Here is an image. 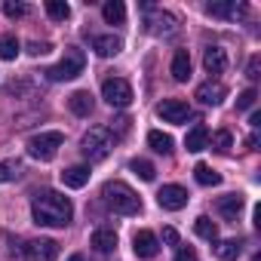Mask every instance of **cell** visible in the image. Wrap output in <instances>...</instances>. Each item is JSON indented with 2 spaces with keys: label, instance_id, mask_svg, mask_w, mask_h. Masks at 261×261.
I'll list each match as a JSON object with an SVG mask.
<instances>
[{
  "label": "cell",
  "instance_id": "obj_1",
  "mask_svg": "<svg viewBox=\"0 0 261 261\" xmlns=\"http://www.w3.org/2000/svg\"><path fill=\"white\" fill-rule=\"evenodd\" d=\"M31 218L40 227H65L74 218V206L59 191H40L31 200Z\"/></svg>",
  "mask_w": 261,
  "mask_h": 261
},
{
  "label": "cell",
  "instance_id": "obj_2",
  "mask_svg": "<svg viewBox=\"0 0 261 261\" xmlns=\"http://www.w3.org/2000/svg\"><path fill=\"white\" fill-rule=\"evenodd\" d=\"M101 197H105V203H108L117 215H139V212H142L139 194L129 188L126 181H108V185L101 188Z\"/></svg>",
  "mask_w": 261,
  "mask_h": 261
},
{
  "label": "cell",
  "instance_id": "obj_3",
  "mask_svg": "<svg viewBox=\"0 0 261 261\" xmlns=\"http://www.w3.org/2000/svg\"><path fill=\"white\" fill-rule=\"evenodd\" d=\"M83 68H86V53L77 49V46H68L65 56H62V62L53 65V68L46 71V77H49L53 83H62V80H74V77H80Z\"/></svg>",
  "mask_w": 261,
  "mask_h": 261
},
{
  "label": "cell",
  "instance_id": "obj_4",
  "mask_svg": "<svg viewBox=\"0 0 261 261\" xmlns=\"http://www.w3.org/2000/svg\"><path fill=\"white\" fill-rule=\"evenodd\" d=\"M111 148H114V136H111V129H105V126H92L89 133L83 136V157L89 160V163H98V160H105L108 154H111Z\"/></svg>",
  "mask_w": 261,
  "mask_h": 261
},
{
  "label": "cell",
  "instance_id": "obj_5",
  "mask_svg": "<svg viewBox=\"0 0 261 261\" xmlns=\"http://www.w3.org/2000/svg\"><path fill=\"white\" fill-rule=\"evenodd\" d=\"M62 145H65V136H62V133H40V136H31V139H28V154H31L34 160L46 163V160H53V157L59 154Z\"/></svg>",
  "mask_w": 261,
  "mask_h": 261
},
{
  "label": "cell",
  "instance_id": "obj_6",
  "mask_svg": "<svg viewBox=\"0 0 261 261\" xmlns=\"http://www.w3.org/2000/svg\"><path fill=\"white\" fill-rule=\"evenodd\" d=\"M101 98L111 108H129L133 105V86H129L123 77H111L101 83Z\"/></svg>",
  "mask_w": 261,
  "mask_h": 261
},
{
  "label": "cell",
  "instance_id": "obj_7",
  "mask_svg": "<svg viewBox=\"0 0 261 261\" xmlns=\"http://www.w3.org/2000/svg\"><path fill=\"white\" fill-rule=\"evenodd\" d=\"M157 117H160L163 123H185V120L191 117V108H188V101H181V98H163V101L157 105Z\"/></svg>",
  "mask_w": 261,
  "mask_h": 261
},
{
  "label": "cell",
  "instance_id": "obj_8",
  "mask_svg": "<svg viewBox=\"0 0 261 261\" xmlns=\"http://www.w3.org/2000/svg\"><path fill=\"white\" fill-rule=\"evenodd\" d=\"M157 203L163 209H169V212H178V209L188 206V191L181 185H163L160 194H157Z\"/></svg>",
  "mask_w": 261,
  "mask_h": 261
},
{
  "label": "cell",
  "instance_id": "obj_9",
  "mask_svg": "<svg viewBox=\"0 0 261 261\" xmlns=\"http://www.w3.org/2000/svg\"><path fill=\"white\" fill-rule=\"evenodd\" d=\"M145 25H148L151 34H175V31H178L175 16H172V13H163V10H151L148 19H145Z\"/></svg>",
  "mask_w": 261,
  "mask_h": 261
},
{
  "label": "cell",
  "instance_id": "obj_10",
  "mask_svg": "<svg viewBox=\"0 0 261 261\" xmlns=\"http://www.w3.org/2000/svg\"><path fill=\"white\" fill-rule=\"evenodd\" d=\"M25 255L31 261H56L59 258V243L56 240H31Z\"/></svg>",
  "mask_w": 261,
  "mask_h": 261
},
{
  "label": "cell",
  "instance_id": "obj_11",
  "mask_svg": "<svg viewBox=\"0 0 261 261\" xmlns=\"http://www.w3.org/2000/svg\"><path fill=\"white\" fill-rule=\"evenodd\" d=\"M206 13L215 16V19H237V16H246L249 7L246 4H237V0H218V4H209L206 7Z\"/></svg>",
  "mask_w": 261,
  "mask_h": 261
},
{
  "label": "cell",
  "instance_id": "obj_12",
  "mask_svg": "<svg viewBox=\"0 0 261 261\" xmlns=\"http://www.w3.org/2000/svg\"><path fill=\"white\" fill-rule=\"evenodd\" d=\"M197 98H200L203 105H221V101L227 98V86H224V83H218V80L200 83V86H197Z\"/></svg>",
  "mask_w": 261,
  "mask_h": 261
},
{
  "label": "cell",
  "instance_id": "obj_13",
  "mask_svg": "<svg viewBox=\"0 0 261 261\" xmlns=\"http://www.w3.org/2000/svg\"><path fill=\"white\" fill-rule=\"evenodd\" d=\"M133 249H136L139 258H154V255L160 252V243H157V237H154L151 230H139V233L133 237Z\"/></svg>",
  "mask_w": 261,
  "mask_h": 261
},
{
  "label": "cell",
  "instance_id": "obj_14",
  "mask_svg": "<svg viewBox=\"0 0 261 261\" xmlns=\"http://www.w3.org/2000/svg\"><path fill=\"white\" fill-rule=\"evenodd\" d=\"M92 49H95V56L111 59V56H117L123 49V40L114 37V34H98V37H92Z\"/></svg>",
  "mask_w": 261,
  "mask_h": 261
},
{
  "label": "cell",
  "instance_id": "obj_15",
  "mask_svg": "<svg viewBox=\"0 0 261 261\" xmlns=\"http://www.w3.org/2000/svg\"><path fill=\"white\" fill-rule=\"evenodd\" d=\"M62 185H65V188H74V191L86 188V185H89V166H68V169L62 172Z\"/></svg>",
  "mask_w": 261,
  "mask_h": 261
},
{
  "label": "cell",
  "instance_id": "obj_16",
  "mask_svg": "<svg viewBox=\"0 0 261 261\" xmlns=\"http://www.w3.org/2000/svg\"><path fill=\"white\" fill-rule=\"evenodd\" d=\"M206 145H209V129H206L203 123H197V126L191 129V133L185 136V148H188L191 154H200Z\"/></svg>",
  "mask_w": 261,
  "mask_h": 261
},
{
  "label": "cell",
  "instance_id": "obj_17",
  "mask_svg": "<svg viewBox=\"0 0 261 261\" xmlns=\"http://www.w3.org/2000/svg\"><path fill=\"white\" fill-rule=\"evenodd\" d=\"M203 65H206L209 74H221V71L227 68V53H224L221 46H209L206 56H203Z\"/></svg>",
  "mask_w": 261,
  "mask_h": 261
},
{
  "label": "cell",
  "instance_id": "obj_18",
  "mask_svg": "<svg viewBox=\"0 0 261 261\" xmlns=\"http://www.w3.org/2000/svg\"><path fill=\"white\" fill-rule=\"evenodd\" d=\"M68 108H71V114H77V117H89V114H92V95H89L86 89H77V92H71Z\"/></svg>",
  "mask_w": 261,
  "mask_h": 261
},
{
  "label": "cell",
  "instance_id": "obj_19",
  "mask_svg": "<svg viewBox=\"0 0 261 261\" xmlns=\"http://www.w3.org/2000/svg\"><path fill=\"white\" fill-rule=\"evenodd\" d=\"M243 206H246L243 194H227V197L218 200V212H221L224 218H230V221H237V215L243 212Z\"/></svg>",
  "mask_w": 261,
  "mask_h": 261
},
{
  "label": "cell",
  "instance_id": "obj_20",
  "mask_svg": "<svg viewBox=\"0 0 261 261\" xmlns=\"http://www.w3.org/2000/svg\"><path fill=\"white\" fill-rule=\"evenodd\" d=\"M172 77H175L178 83H185V80L191 77V56H188V49H178V53L172 56Z\"/></svg>",
  "mask_w": 261,
  "mask_h": 261
},
{
  "label": "cell",
  "instance_id": "obj_21",
  "mask_svg": "<svg viewBox=\"0 0 261 261\" xmlns=\"http://www.w3.org/2000/svg\"><path fill=\"white\" fill-rule=\"evenodd\" d=\"M92 246L98 252H114L117 249V233L111 227H98V230H92Z\"/></svg>",
  "mask_w": 261,
  "mask_h": 261
},
{
  "label": "cell",
  "instance_id": "obj_22",
  "mask_svg": "<svg viewBox=\"0 0 261 261\" xmlns=\"http://www.w3.org/2000/svg\"><path fill=\"white\" fill-rule=\"evenodd\" d=\"M215 255H218V261H237L243 255V243L240 240H221V243H215Z\"/></svg>",
  "mask_w": 261,
  "mask_h": 261
},
{
  "label": "cell",
  "instance_id": "obj_23",
  "mask_svg": "<svg viewBox=\"0 0 261 261\" xmlns=\"http://www.w3.org/2000/svg\"><path fill=\"white\" fill-rule=\"evenodd\" d=\"M101 16L108 25H123L126 22V7L120 4V0H108V4L101 7Z\"/></svg>",
  "mask_w": 261,
  "mask_h": 261
},
{
  "label": "cell",
  "instance_id": "obj_24",
  "mask_svg": "<svg viewBox=\"0 0 261 261\" xmlns=\"http://www.w3.org/2000/svg\"><path fill=\"white\" fill-rule=\"evenodd\" d=\"M194 230H197V237H203V240H209V243H218V224H215L209 215H200V218L194 221Z\"/></svg>",
  "mask_w": 261,
  "mask_h": 261
},
{
  "label": "cell",
  "instance_id": "obj_25",
  "mask_svg": "<svg viewBox=\"0 0 261 261\" xmlns=\"http://www.w3.org/2000/svg\"><path fill=\"white\" fill-rule=\"evenodd\" d=\"M194 178H197L203 188H215V185H221V175H218L212 166H206V163H197V166H194Z\"/></svg>",
  "mask_w": 261,
  "mask_h": 261
},
{
  "label": "cell",
  "instance_id": "obj_26",
  "mask_svg": "<svg viewBox=\"0 0 261 261\" xmlns=\"http://www.w3.org/2000/svg\"><path fill=\"white\" fill-rule=\"evenodd\" d=\"M148 145L157 151V154H172V136L160 133V129H154V133H148Z\"/></svg>",
  "mask_w": 261,
  "mask_h": 261
},
{
  "label": "cell",
  "instance_id": "obj_27",
  "mask_svg": "<svg viewBox=\"0 0 261 261\" xmlns=\"http://www.w3.org/2000/svg\"><path fill=\"white\" fill-rule=\"evenodd\" d=\"M19 56V40H16V34H4L0 37V59L4 62H13Z\"/></svg>",
  "mask_w": 261,
  "mask_h": 261
},
{
  "label": "cell",
  "instance_id": "obj_28",
  "mask_svg": "<svg viewBox=\"0 0 261 261\" xmlns=\"http://www.w3.org/2000/svg\"><path fill=\"white\" fill-rule=\"evenodd\" d=\"M129 169H133V172H136L142 181H154V178H157V169H154V163H148V160H139V157H136L133 163H129Z\"/></svg>",
  "mask_w": 261,
  "mask_h": 261
},
{
  "label": "cell",
  "instance_id": "obj_29",
  "mask_svg": "<svg viewBox=\"0 0 261 261\" xmlns=\"http://www.w3.org/2000/svg\"><path fill=\"white\" fill-rule=\"evenodd\" d=\"M46 16L56 19V22H65L71 16V7L65 4V0H46Z\"/></svg>",
  "mask_w": 261,
  "mask_h": 261
},
{
  "label": "cell",
  "instance_id": "obj_30",
  "mask_svg": "<svg viewBox=\"0 0 261 261\" xmlns=\"http://www.w3.org/2000/svg\"><path fill=\"white\" fill-rule=\"evenodd\" d=\"M212 148H215L218 154H227V151L233 148V136L227 133V129H218V133L212 136Z\"/></svg>",
  "mask_w": 261,
  "mask_h": 261
},
{
  "label": "cell",
  "instance_id": "obj_31",
  "mask_svg": "<svg viewBox=\"0 0 261 261\" xmlns=\"http://www.w3.org/2000/svg\"><path fill=\"white\" fill-rule=\"evenodd\" d=\"M19 172H22V163L19 160H4V163H0V185L19 178Z\"/></svg>",
  "mask_w": 261,
  "mask_h": 261
},
{
  "label": "cell",
  "instance_id": "obj_32",
  "mask_svg": "<svg viewBox=\"0 0 261 261\" xmlns=\"http://www.w3.org/2000/svg\"><path fill=\"white\" fill-rule=\"evenodd\" d=\"M4 13H7L10 19H25V16L31 13V7H28V4H16V0H7V4H4Z\"/></svg>",
  "mask_w": 261,
  "mask_h": 261
},
{
  "label": "cell",
  "instance_id": "obj_33",
  "mask_svg": "<svg viewBox=\"0 0 261 261\" xmlns=\"http://www.w3.org/2000/svg\"><path fill=\"white\" fill-rule=\"evenodd\" d=\"M255 98H258V92H255V89H246V92L237 95V108H240V111H249V108L255 105Z\"/></svg>",
  "mask_w": 261,
  "mask_h": 261
},
{
  "label": "cell",
  "instance_id": "obj_34",
  "mask_svg": "<svg viewBox=\"0 0 261 261\" xmlns=\"http://www.w3.org/2000/svg\"><path fill=\"white\" fill-rule=\"evenodd\" d=\"M175 261H197V249L194 246H181L178 255H175Z\"/></svg>",
  "mask_w": 261,
  "mask_h": 261
},
{
  "label": "cell",
  "instance_id": "obj_35",
  "mask_svg": "<svg viewBox=\"0 0 261 261\" xmlns=\"http://www.w3.org/2000/svg\"><path fill=\"white\" fill-rule=\"evenodd\" d=\"M246 77H249V80H258V77H261V74H258V56H252V59H249V68H246Z\"/></svg>",
  "mask_w": 261,
  "mask_h": 261
},
{
  "label": "cell",
  "instance_id": "obj_36",
  "mask_svg": "<svg viewBox=\"0 0 261 261\" xmlns=\"http://www.w3.org/2000/svg\"><path fill=\"white\" fill-rule=\"evenodd\" d=\"M163 243L175 246V243H178V230H175V227H163Z\"/></svg>",
  "mask_w": 261,
  "mask_h": 261
},
{
  "label": "cell",
  "instance_id": "obj_37",
  "mask_svg": "<svg viewBox=\"0 0 261 261\" xmlns=\"http://www.w3.org/2000/svg\"><path fill=\"white\" fill-rule=\"evenodd\" d=\"M114 126H117V136H126L129 133V117H117Z\"/></svg>",
  "mask_w": 261,
  "mask_h": 261
},
{
  "label": "cell",
  "instance_id": "obj_38",
  "mask_svg": "<svg viewBox=\"0 0 261 261\" xmlns=\"http://www.w3.org/2000/svg\"><path fill=\"white\" fill-rule=\"evenodd\" d=\"M31 53L34 56H43V53H49V43H31Z\"/></svg>",
  "mask_w": 261,
  "mask_h": 261
},
{
  "label": "cell",
  "instance_id": "obj_39",
  "mask_svg": "<svg viewBox=\"0 0 261 261\" xmlns=\"http://www.w3.org/2000/svg\"><path fill=\"white\" fill-rule=\"evenodd\" d=\"M246 148H249V151H258V133H252V136L246 139Z\"/></svg>",
  "mask_w": 261,
  "mask_h": 261
},
{
  "label": "cell",
  "instance_id": "obj_40",
  "mask_svg": "<svg viewBox=\"0 0 261 261\" xmlns=\"http://www.w3.org/2000/svg\"><path fill=\"white\" fill-rule=\"evenodd\" d=\"M249 123H252V126H258V123H261V114H258V111H252V117H249Z\"/></svg>",
  "mask_w": 261,
  "mask_h": 261
},
{
  "label": "cell",
  "instance_id": "obj_41",
  "mask_svg": "<svg viewBox=\"0 0 261 261\" xmlns=\"http://www.w3.org/2000/svg\"><path fill=\"white\" fill-rule=\"evenodd\" d=\"M68 261H83V255H71V258H68Z\"/></svg>",
  "mask_w": 261,
  "mask_h": 261
}]
</instances>
